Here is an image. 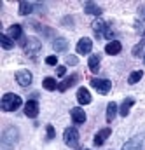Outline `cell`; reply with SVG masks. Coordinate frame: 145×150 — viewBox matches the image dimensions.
<instances>
[{"instance_id":"ac0fdd59","label":"cell","mask_w":145,"mask_h":150,"mask_svg":"<svg viewBox=\"0 0 145 150\" xmlns=\"http://www.w3.org/2000/svg\"><path fill=\"white\" fill-rule=\"evenodd\" d=\"M100 56L98 54H93V56H89V59H87V67H89V70L93 72V74H98V70H100Z\"/></svg>"},{"instance_id":"30bf717a","label":"cell","mask_w":145,"mask_h":150,"mask_svg":"<svg viewBox=\"0 0 145 150\" xmlns=\"http://www.w3.org/2000/svg\"><path fill=\"white\" fill-rule=\"evenodd\" d=\"M91 49H93V40H91V38L84 37V38L79 40V44H77V52H79V54L86 56L87 52H91Z\"/></svg>"},{"instance_id":"9a60e30c","label":"cell","mask_w":145,"mask_h":150,"mask_svg":"<svg viewBox=\"0 0 145 150\" xmlns=\"http://www.w3.org/2000/svg\"><path fill=\"white\" fill-rule=\"evenodd\" d=\"M70 115H72V120L75 124H84L86 122V112L82 110V108H72L70 110Z\"/></svg>"},{"instance_id":"8fae6325","label":"cell","mask_w":145,"mask_h":150,"mask_svg":"<svg viewBox=\"0 0 145 150\" xmlns=\"http://www.w3.org/2000/svg\"><path fill=\"white\" fill-rule=\"evenodd\" d=\"M25 115L30 117V119H35L38 115V103L37 100H28L26 105H25Z\"/></svg>"},{"instance_id":"e0dca14e","label":"cell","mask_w":145,"mask_h":150,"mask_svg":"<svg viewBox=\"0 0 145 150\" xmlns=\"http://www.w3.org/2000/svg\"><path fill=\"white\" fill-rule=\"evenodd\" d=\"M84 11L87 14H93V16H102V12H103V9L100 5H96L95 2H86L84 4Z\"/></svg>"},{"instance_id":"9c48e42d","label":"cell","mask_w":145,"mask_h":150,"mask_svg":"<svg viewBox=\"0 0 145 150\" xmlns=\"http://www.w3.org/2000/svg\"><path fill=\"white\" fill-rule=\"evenodd\" d=\"M77 82H79V74H72V75H68V77H67V79H65L63 82H60V84H58V91H60V93H65V91H67L68 87L75 86Z\"/></svg>"},{"instance_id":"8992f818","label":"cell","mask_w":145,"mask_h":150,"mask_svg":"<svg viewBox=\"0 0 145 150\" xmlns=\"http://www.w3.org/2000/svg\"><path fill=\"white\" fill-rule=\"evenodd\" d=\"M40 47H42V44H40V40L35 37H28L26 38V44H25V52L28 54V56H35L37 52L40 51Z\"/></svg>"},{"instance_id":"277c9868","label":"cell","mask_w":145,"mask_h":150,"mask_svg":"<svg viewBox=\"0 0 145 150\" xmlns=\"http://www.w3.org/2000/svg\"><path fill=\"white\" fill-rule=\"evenodd\" d=\"M63 142L70 147V149H75L79 145V131L75 127H67L65 133H63Z\"/></svg>"},{"instance_id":"d6a6232c","label":"cell","mask_w":145,"mask_h":150,"mask_svg":"<svg viewBox=\"0 0 145 150\" xmlns=\"http://www.w3.org/2000/svg\"><path fill=\"white\" fill-rule=\"evenodd\" d=\"M144 63H145V56H144Z\"/></svg>"},{"instance_id":"2e32d148","label":"cell","mask_w":145,"mask_h":150,"mask_svg":"<svg viewBox=\"0 0 145 150\" xmlns=\"http://www.w3.org/2000/svg\"><path fill=\"white\" fill-rule=\"evenodd\" d=\"M7 35L12 38V40H21L23 38V28H21V25H12L9 30H7Z\"/></svg>"},{"instance_id":"83f0119b","label":"cell","mask_w":145,"mask_h":150,"mask_svg":"<svg viewBox=\"0 0 145 150\" xmlns=\"http://www.w3.org/2000/svg\"><path fill=\"white\" fill-rule=\"evenodd\" d=\"M45 63L51 65V67H54V65H58V58H56V56H47V58H45Z\"/></svg>"},{"instance_id":"5b68a950","label":"cell","mask_w":145,"mask_h":150,"mask_svg":"<svg viewBox=\"0 0 145 150\" xmlns=\"http://www.w3.org/2000/svg\"><path fill=\"white\" fill-rule=\"evenodd\" d=\"M91 86L100 93V94H107L112 89V82L109 79H91Z\"/></svg>"},{"instance_id":"603a6c76","label":"cell","mask_w":145,"mask_h":150,"mask_svg":"<svg viewBox=\"0 0 145 150\" xmlns=\"http://www.w3.org/2000/svg\"><path fill=\"white\" fill-rule=\"evenodd\" d=\"M42 86H44V89H47V91L58 89V84H56V80H54L53 77H45V79L42 80Z\"/></svg>"},{"instance_id":"4fadbf2b","label":"cell","mask_w":145,"mask_h":150,"mask_svg":"<svg viewBox=\"0 0 145 150\" xmlns=\"http://www.w3.org/2000/svg\"><path fill=\"white\" fill-rule=\"evenodd\" d=\"M91 93H89V89L87 87H79V91H77V101L80 103V105H89L91 103Z\"/></svg>"},{"instance_id":"7402d4cb","label":"cell","mask_w":145,"mask_h":150,"mask_svg":"<svg viewBox=\"0 0 145 150\" xmlns=\"http://www.w3.org/2000/svg\"><path fill=\"white\" fill-rule=\"evenodd\" d=\"M117 103L115 101H110L109 105H107V122H114V119H115V113H117Z\"/></svg>"},{"instance_id":"d6986e66","label":"cell","mask_w":145,"mask_h":150,"mask_svg":"<svg viewBox=\"0 0 145 150\" xmlns=\"http://www.w3.org/2000/svg\"><path fill=\"white\" fill-rule=\"evenodd\" d=\"M35 4H32V2H19V14L21 16H28V14H32L33 11H35Z\"/></svg>"},{"instance_id":"f1b7e54d","label":"cell","mask_w":145,"mask_h":150,"mask_svg":"<svg viewBox=\"0 0 145 150\" xmlns=\"http://www.w3.org/2000/svg\"><path fill=\"white\" fill-rule=\"evenodd\" d=\"M65 63H67V65H77L79 59H77L75 56H67V58H65Z\"/></svg>"},{"instance_id":"ffe728a7","label":"cell","mask_w":145,"mask_h":150,"mask_svg":"<svg viewBox=\"0 0 145 150\" xmlns=\"http://www.w3.org/2000/svg\"><path fill=\"white\" fill-rule=\"evenodd\" d=\"M133 105H135V100H133V98H126V100L122 101V105L119 107V113H121L122 117H126V115L129 113V110H131Z\"/></svg>"},{"instance_id":"4dcf8cb0","label":"cell","mask_w":145,"mask_h":150,"mask_svg":"<svg viewBox=\"0 0 145 150\" xmlns=\"http://www.w3.org/2000/svg\"><path fill=\"white\" fill-rule=\"evenodd\" d=\"M140 16L145 19V9H140Z\"/></svg>"},{"instance_id":"ba28073f","label":"cell","mask_w":145,"mask_h":150,"mask_svg":"<svg viewBox=\"0 0 145 150\" xmlns=\"http://www.w3.org/2000/svg\"><path fill=\"white\" fill-rule=\"evenodd\" d=\"M110 134H112V129H110V127H103V129H100V131L95 134L93 143H95L96 147H102V145L107 142V138H109Z\"/></svg>"},{"instance_id":"3957f363","label":"cell","mask_w":145,"mask_h":150,"mask_svg":"<svg viewBox=\"0 0 145 150\" xmlns=\"http://www.w3.org/2000/svg\"><path fill=\"white\" fill-rule=\"evenodd\" d=\"M18 143V129L16 127H7L2 134V147L11 149Z\"/></svg>"},{"instance_id":"7a4b0ae2","label":"cell","mask_w":145,"mask_h":150,"mask_svg":"<svg viewBox=\"0 0 145 150\" xmlns=\"http://www.w3.org/2000/svg\"><path fill=\"white\" fill-rule=\"evenodd\" d=\"M93 32L96 33V37H100V38H114V32L110 30L109 25L105 21H102V19H96L93 23Z\"/></svg>"},{"instance_id":"cb8c5ba5","label":"cell","mask_w":145,"mask_h":150,"mask_svg":"<svg viewBox=\"0 0 145 150\" xmlns=\"http://www.w3.org/2000/svg\"><path fill=\"white\" fill-rule=\"evenodd\" d=\"M0 44H2V47L7 49V51L14 47V40L9 37V35H0Z\"/></svg>"},{"instance_id":"d4e9b609","label":"cell","mask_w":145,"mask_h":150,"mask_svg":"<svg viewBox=\"0 0 145 150\" xmlns=\"http://www.w3.org/2000/svg\"><path fill=\"white\" fill-rule=\"evenodd\" d=\"M142 77H144V72H142V70H136V72L129 74V77H128V82H129V84L133 86V84H136V82H138V80H140Z\"/></svg>"},{"instance_id":"44dd1931","label":"cell","mask_w":145,"mask_h":150,"mask_svg":"<svg viewBox=\"0 0 145 150\" xmlns=\"http://www.w3.org/2000/svg\"><path fill=\"white\" fill-rule=\"evenodd\" d=\"M53 47H54V51L56 52H67V49H68V42H67V38H56L54 42H53Z\"/></svg>"},{"instance_id":"4316f807","label":"cell","mask_w":145,"mask_h":150,"mask_svg":"<svg viewBox=\"0 0 145 150\" xmlns=\"http://www.w3.org/2000/svg\"><path fill=\"white\" fill-rule=\"evenodd\" d=\"M45 129H47V136H45V138H47L49 142H51V140H54V136H56V133H54V127H53L51 124H47V127H45Z\"/></svg>"},{"instance_id":"5bb4252c","label":"cell","mask_w":145,"mask_h":150,"mask_svg":"<svg viewBox=\"0 0 145 150\" xmlns=\"http://www.w3.org/2000/svg\"><path fill=\"white\" fill-rule=\"evenodd\" d=\"M121 49H122V44H121L119 40H110L109 44L105 45V52H107V54H110V56L119 54V52H121Z\"/></svg>"},{"instance_id":"1f68e13d","label":"cell","mask_w":145,"mask_h":150,"mask_svg":"<svg viewBox=\"0 0 145 150\" xmlns=\"http://www.w3.org/2000/svg\"><path fill=\"white\" fill-rule=\"evenodd\" d=\"M142 40H144V42H145V32H144V38H142Z\"/></svg>"},{"instance_id":"52a82bcc","label":"cell","mask_w":145,"mask_h":150,"mask_svg":"<svg viewBox=\"0 0 145 150\" xmlns=\"http://www.w3.org/2000/svg\"><path fill=\"white\" fill-rule=\"evenodd\" d=\"M32 80H33L32 72H28V70H19V72H16V82H18L19 86L28 87V86L32 84Z\"/></svg>"},{"instance_id":"6da1fadb","label":"cell","mask_w":145,"mask_h":150,"mask_svg":"<svg viewBox=\"0 0 145 150\" xmlns=\"http://www.w3.org/2000/svg\"><path fill=\"white\" fill-rule=\"evenodd\" d=\"M21 98L18 96V94H12V93H7V94H4L2 96V101H0V107H2V110L4 112H14V110H18L19 107H21Z\"/></svg>"},{"instance_id":"484cf974","label":"cell","mask_w":145,"mask_h":150,"mask_svg":"<svg viewBox=\"0 0 145 150\" xmlns=\"http://www.w3.org/2000/svg\"><path fill=\"white\" fill-rule=\"evenodd\" d=\"M144 45H145V42L144 40H140V44H136L135 47H133V56H142V51H144Z\"/></svg>"},{"instance_id":"7c38bea8","label":"cell","mask_w":145,"mask_h":150,"mask_svg":"<svg viewBox=\"0 0 145 150\" xmlns=\"http://www.w3.org/2000/svg\"><path fill=\"white\" fill-rule=\"evenodd\" d=\"M142 147H144V140L140 136H135L122 145V150H142Z\"/></svg>"},{"instance_id":"f546056e","label":"cell","mask_w":145,"mask_h":150,"mask_svg":"<svg viewBox=\"0 0 145 150\" xmlns=\"http://www.w3.org/2000/svg\"><path fill=\"white\" fill-rule=\"evenodd\" d=\"M65 74H67V67H58V68H56V75H58V77H63Z\"/></svg>"}]
</instances>
